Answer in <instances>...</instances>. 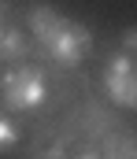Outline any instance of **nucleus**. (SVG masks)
<instances>
[{
	"mask_svg": "<svg viewBox=\"0 0 137 159\" xmlns=\"http://www.w3.org/2000/svg\"><path fill=\"white\" fill-rule=\"evenodd\" d=\"M30 56V34L19 22H4L0 26V63H19Z\"/></svg>",
	"mask_w": 137,
	"mask_h": 159,
	"instance_id": "obj_5",
	"label": "nucleus"
},
{
	"mask_svg": "<svg viewBox=\"0 0 137 159\" xmlns=\"http://www.w3.org/2000/svg\"><path fill=\"white\" fill-rule=\"evenodd\" d=\"M45 100H48V81L41 74V67H11L0 81V104L7 115L34 111Z\"/></svg>",
	"mask_w": 137,
	"mask_h": 159,
	"instance_id": "obj_1",
	"label": "nucleus"
},
{
	"mask_svg": "<svg viewBox=\"0 0 137 159\" xmlns=\"http://www.w3.org/2000/svg\"><path fill=\"white\" fill-rule=\"evenodd\" d=\"M104 93L119 107H137V74H134V56L111 52L104 63Z\"/></svg>",
	"mask_w": 137,
	"mask_h": 159,
	"instance_id": "obj_3",
	"label": "nucleus"
},
{
	"mask_svg": "<svg viewBox=\"0 0 137 159\" xmlns=\"http://www.w3.org/2000/svg\"><path fill=\"white\" fill-rule=\"evenodd\" d=\"M59 22H63V15L56 7H48V4H30V11H26V34L37 41V44H45L56 34Z\"/></svg>",
	"mask_w": 137,
	"mask_h": 159,
	"instance_id": "obj_4",
	"label": "nucleus"
},
{
	"mask_svg": "<svg viewBox=\"0 0 137 159\" xmlns=\"http://www.w3.org/2000/svg\"><path fill=\"white\" fill-rule=\"evenodd\" d=\"M100 159H137V141L126 133V129H115V133L104 137Z\"/></svg>",
	"mask_w": 137,
	"mask_h": 159,
	"instance_id": "obj_6",
	"label": "nucleus"
},
{
	"mask_svg": "<svg viewBox=\"0 0 137 159\" xmlns=\"http://www.w3.org/2000/svg\"><path fill=\"white\" fill-rule=\"evenodd\" d=\"M15 144H19V126L7 119V115H0V156L7 148H15Z\"/></svg>",
	"mask_w": 137,
	"mask_h": 159,
	"instance_id": "obj_7",
	"label": "nucleus"
},
{
	"mask_svg": "<svg viewBox=\"0 0 137 159\" xmlns=\"http://www.w3.org/2000/svg\"><path fill=\"white\" fill-rule=\"evenodd\" d=\"M41 52H45L52 63H59V67H74V63H82L93 52V30L85 22L63 19V22L56 26V34L41 44Z\"/></svg>",
	"mask_w": 137,
	"mask_h": 159,
	"instance_id": "obj_2",
	"label": "nucleus"
},
{
	"mask_svg": "<svg viewBox=\"0 0 137 159\" xmlns=\"http://www.w3.org/2000/svg\"><path fill=\"white\" fill-rule=\"evenodd\" d=\"M119 52H126V56H134V52H137V30H134V26L122 30V44H119Z\"/></svg>",
	"mask_w": 137,
	"mask_h": 159,
	"instance_id": "obj_8",
	"label": "nucleus"
},
{
	"mask_svg": "<svg viewBox=\"0 0 137 159\" xmlns=\"http://www.w3.org/2000/svg\"><path fill=\"white\" fill-rule=\"evenodd\" d=\"M37 159H45V156H37ZM48 159H52V156H48Z\"/></svg>",
	"mask_w": 137,
	"mask_h": 159,
	"instance_id": "obj_11",
	"label": "nucleus"
},
{
	"mask_svg": "<svg viewBox=\"0 0 137 159\" xmlns=\"http://www.w3.org/2000/svg\"><path fill=\"white\" fill-rule=\"evenodd\" d=\"M4 22H7V19H4V4H0V26H4Z\"/></svg>",
	"mask_w": 137,
	"mask_h": 159,
	"instance_id": "obj_10",
	"label": "nucleus"
},
{
	"mask_svg": "<svg viewBox=\"0 0 137 159\" xmlns=\"http://www.w3.org/2000/svg\"><path fill=\"white\" fill-rule=\"evenodd\" d=\"M71 159H100V148H93V144H82V148H78Z\"/></svg>",
	"mask_w": 137,
	"mask_h": 159,
	"instance_id": "obj_9",
	"label": "nucleus"
}]
</instances>
